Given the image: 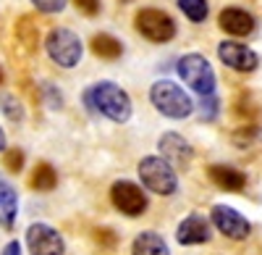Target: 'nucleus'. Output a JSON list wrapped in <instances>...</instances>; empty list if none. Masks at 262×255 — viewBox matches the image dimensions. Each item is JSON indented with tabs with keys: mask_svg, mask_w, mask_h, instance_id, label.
I'll return each instance as SVG.
<instances>
[{
	"mask_svg": "<svg viewBox=\"0 0 262 255\" xmlns=\"http://www.w3.org/2000/svg\"><path fill=\"white\" fill-rule=\"evenodd\" d=\"M84 103L90 111L102 113L105 119H111L116 124H126L131 119V97L126 95V90H121L113 82L92 84V87L84 92Z\"/></svg>",
	"mask_w": 262,
	"mask_h": 255,
	"instance_id": "nucleus-1",
	"label": "nucleus"
},
{
	"mask_svg": "<svg viewBox=\"0 0 262 255\" xmlns=\"http://www.w3.org/2000/svg\"><path fill=\"white\" fill-rule=\"evenodd\" d=\"M149 100L168 119H186L194 111L191 97L179 87L176 82H170V79H160V82L152 84V87H149Z\"/></svg>",
	"mask_w": 262,
	"mask_h": 255,
	"instance_id": "nucleus-2",
	"label": "nucleus"
},
{
	"mask_svg": "<svg viewBox=\"0 0 262 255\" xmlns=\"http://www.w3.org/2000/svg\"><path fill=\"white\" fill-rule=\"evenodd\" d=\"M139 176L142 184L155 195H173L179 189V176L163 155H147L139 161Z\"/></svg>",
	"mask_w": 262,
	"mask_h": 255,
	"instance_id": "nucleus-3",
	"label": "nucleus"
},
{
	"mask_svg": "<svg viewBox=\"0 0 262 255\" xmlns=\"http://www.w3.org/2000/svg\"><path fill=\"white\" fill-rule=\"evenodd\" d=\"M45 50L50 55L53 63H58L60 69H74L84 55V45L76 32L66 29V27H55L50 29L48 40H45Z\"/></svg>",
	"mask_w": 262,
	"mask_h": 255,
	"instance_id": "nucleus-4",
	"label": "nucleus"
},
{
	"mask_svg": "<svg viewBox=\"0 0 262 255\" xmlns=\"http://www.w3.org/2000/svg\"><path fill=\"white\" fill-rule=\"evenodd\" d=\"M179 76L196 95H212L215 92V71L207 63V58L200 53H189L179 61Z\"/></svg>",
	"mask_w": 262,
	"mask_h": 255,
	"instance_id": "nucleus-5",
	"label": "nucleus"
},
{
	"mask_svg": "<svg viewBox=\"0 0 262 255\" xmlns=\"http://www.w3.org/2000/svg\"><path fill=\"white\" fill-rule=\"evenodd\" d=\"M134 27L149 42H168L176 37V21L160 8H142L134 16Z\"/></svg>",
	"mask_w": 262,
	"mask_h": 255,
	"instance_id": "nucleus-6",
	"label": "nucleus"
},
{
	"mask_svg": "<svg viewBox=\"0 0 262 255\" xmlns=\"http://www.w3.org/2000/svg\"><path fill=\"white\" fill-rule=\"evenodd\" d=\"M111 200L123 216H142L147 210V195L144 189L134 182H116L111 187Z\"/></svg>",
	"mask_w": 262,
	"mask_h": 255,
	"instance_id": "nucleus-7",
	"label": "nucleus"
},
{
	"mask_svg": "<svg viewBox=\"0 0 262 255\" xmlns=\"http://www.w3.org/2000/svg\"><path fill=\"white\" fill-rule=\"evenodd\" d=\"M27 247L32 255H63L66 245L50 224H32L27 229Z\"/></svg>",
	"mask_w": 262,
	"mask_h": 255,
	"instance_id": "nucleus-8",
	"label": "nucleus"
},
{
	"mask_svg": "<svg viewBox=\"0 0 262 255\" xmlns=\"http://www.w3.org/2000/svg\"><path fill=\"white\" fill-rule=\"evenodd\" d=\"M212 224H215L217 231H223L228 240H247L249 231H252L249 221L228 205H215L212 208Z\"/></svg>",
	"mask_w": 262,
	"mask_h": 255,
	"instance_id": "nucleus-9",
	"label": "nucleus"
},
{
	"mask_svg": "<svg viewBox=\"0 0 262 255\" xmlns=\"http://www.w3.org/2000/svg\"><path fill=\"white\" fill-rule=\"evenodd\" d=\"M217 58H221L228 69L233 71H242V74H249L259 66V58L254 50H249L242 42H221L217 45Z\"/></svg>",
	"mask_w": 262,
	"mask_h": 255,
	"instance_id": "nucleus-10",
	"label": "nucleus"
},
{
	"mask_svg": "<svg viewBox=\"0 0 262 255\" xmlns=\"http://www.w3.org/2000/svg\"><path fill=\"white\" fill-rule=\"evenodd\" d=\"M158 147H160V153L163 158L173 166V168H186L194 158V150L189 147V142L176 134V132H165L160 140H158Z\"/></svg>",
	"mask_w": 262,
	"mask_h": 255,
	"instance_id": "nucleus-11",
	"label": "nucleus"
},
{
	"mask_svg": "<svg viewBox=\"0 0 262 255\" xmlns=\"http://www.w3.org/2000/svg\"><path fill=\"white\" fill-rule=\"evenodd\" d=\"M217 24L226 34L233 37H247L254 32V16L247 13L244 8H223L221 16H217Z\"/></svg>",
	"mask_w": 262,
	"mask_h": 255,
	"instance_id": "nucleus-12",
	"label": "nucleus"
},
{
	"mask_svg": "<svg viewBox=\"0 0 262 255\" xmlns=\"http://www.w3.org/2000/svg\"><path fill=\"white\" fill-rule=\"evenodd\" d=\"M210 237H212L210 221L202 216H186L176 231V240L181 245H202V242H210Z\"/></svg>",
	"mask_w": 262,
	"mask_h": 255,
	"instance_id": "nucleus-13",
	"label": "nucleus"
},
{
	"mask_svg": "<svg viewBox=\"0 0 262 255\" xmlns=\"http://www.w3.org/2000/svg\"><path fill=\"white\" fill-rule=\"evenodd\" d=\"M210 179L221 189H226V192H238V189H244V184H247V176L238 171V168L223 166V163L210 166Z\"/></svg>",
	"mask_w": 262,
	"mask_h": 255,
	"instance_id": "nucleus-14",
	"label": "nucleus"
},
{
	"mask_svg": "<svg viewBox=\"0 0 262 255\" xmlns=\"http://www.w3.org/2000/svg\"><path fill=\"white\" fill-rule=\"evenodd\" d=\"M131 255H170V250L158 231H142V234L134 237Z\"/></svg>",
	"mask_w": 262,
	"mask_h": 255,
	"instance_id": "nucleus-15",
	"label": "nucleus"
},
{
	"mask_svg": "<svg viewBox=\"0 0 262 255\" xmlns=\"http://www.w3.org/2000/svg\"><path fill=\"white\" fill-rule=\"evenodd\" d=\"M90 48H92V53H95L97 58H105V61H116V58H121V53H123L121 42H118L113 34H105V32H100V34L92 37Z\"/></svg>",
	"mask_w": 262,
	"mask_h": 255,
	"instance_id": "nucleus-16",
	"label": "nucleus"
},
{
	"mask_svg": "<svg viewBox=\"0 0 262 255\" xmlns=\"http://www.w3.org/2000/svg\"><path fill=\"white\" fill-rule=\"evenodd\" d=\"M16 210H18V200L16 192L8 184H0V226L11 229L16 221Z\"/></svg>",
	"mask_w": 262,
	"mask_h": 255,
	"instance_id": "nucleus-17",
	"label": "nucleus"
},
{
	"mask_svg": "<svg viewBox=\"0 0 262 255\" xmlns=\"http://www.w3.org/2000/svg\"><path fill=\"white\" fill-rule=\"evenodd\" d=\"M58 184V174H55V168L50 163H37L34 166V171H32V187L37 189V192H50V189Z\"/></svg>",
	"mask_w": 262,
	"mask_h": 255,
	"instance_id": "nucleus-18",
	"label": "nucleus"
},
{
	"mask_svg": "<svg viewBox=\"0 0 262 255\" xmlns=\"http://www.w3.org/2000/svg\"><path fill=\"white\" fill-rule=\"evenodd\" d=\"M179 8L184 11V16L189 21H194V24H202V21L207 18V0H179Z\"/></svg>",
	"mask_w": 262,
	"mask_h": 255,
	"instance_id": "nucleus-19",
	"label": "nucleus"
},
{
	"mask_svg": "<svg viewBox=\"0 0 262 255\" xmlns=\"http://www.w3.org/2000/svg\"><path fill=\"white\" fill-rule=\"evenodd\" d=\"M0 108H3L8 121H16V124L24 121V108H21V103L13 95H3V97H0Z\"/></svg>",
	"mask_w": 262,
	"mask_h": 255,
	"instance_id": "nucleus-20",
	"label": "nucleus"
},
{
	"mask_svg": "<svg viewBox=\"0 0 262 255\" xmlns=\"http://www.w3.org/2000/svg\"><path fill=\"white\" fill-rule=\"evenodd\" d=\"M18 37H21V42H24V45H27L29 50H34V48H37V40H39V32H37V27H32V24H29V18H21Z\"/></svg>",
	"mask_w": 262,
	"mask_h": 255,
	"instance_id": "nucleus-21",
	"label": "nucleus"
},
{
	"mask_svg": "<svg viewBox=\"0 0 262 255\" xmlns=\"http://www.w3.org/2000/svg\"><path fill=\"white\" fill-rule=\"evenodd\" d=\"M3 166L8 168V171L18 174L21 168H24V150H18V147H11V150L3 153Z\"/></svg>",
	"mask_w": 262,
	"mask_h": 255,
	"instance_id": "nucleus-22",
	"label": "nucleus"
},
{
	"mask_svg": "<svg viewBox=\"0 0 262 255\" xmlns=\"http://www.w3.org/2000/svg\"><path fill=\"white\" fill-rule=\"evenodd\" d=\"M217 97H215V92L212 95H202V108H200V116L205 119V121H212L215 116H217Z\"/></svg>",
	"mask_w": 262,
	"mask_h": 255,
	"instance_id": "nucleus-23",
	"label": "nucleus"
},
{
	"mask_svg": "<svg viewBox=\"0 0 262 255\" xmlns=\"http://www.w3.org/2000/svg\"><path fill=\"white\" fill-rule=\"evenodd\" d=\"M69 0H32V6L42 13H60Z\"/></svg>",
	"mask_w": 262,
	"mask_h": 255,
	"instance_id": "nucleus-24",
	"label": "nucleus"
},
{
	"mask_svg": "<svg viewBox=\"0 0 262 255\" xmlns=\"http://www.w3.org/2000/svg\"><path fill=\"white\" fill-rule=\"evenodd\" d=\"M74 6H76L84 16H97V13H100V0H74Z\"/></svg>",
	"mask_w": 262,
	"mask_h": 255,
	"instance_id": "nucleus-25",
	"label": "nucleus"
},
{
	"mask_svg": "<svg viewBox=\"0 0 262 255\" xmlns=\"http://www.w3.org/2000/svg\"><path fill=\"white\" fill-rule=\"evenodd\" d=\"M95 240L102 242V245H113V242H116V237H113V231H111V229H97Z\"/></svg>",
	"mask_w": 262,
	"mask_h": 255,
	"instance_id": "nucleus-26",
	"label": "nucleus"
},
{
	"mask_svg": "<svg viewBox=\"0 0 262 255\" xmlns=\"http://www.w3.org/2000/svg\"><path fill=\"white\" fill-rule=\"evenodd\" d=\"M0 255H21V245H18V242H8Z\"/></svg>",
	"mask_w": 262,
	"mask_h": 255,
	"instance_id": "nucleus-27",
	"label": "nucleus"
},
{
	"mask_svg": "<svg viewBox=\"0 0 262 255\" xmlns=\"http://www.w3.org/2000/svg\"><path fill=\"white\" fill-rule=\"evenodd\" d=\"M3 150H6V132L0 129V153H3Z\"/></svg>",
	"mask_w": 262,
	"mask_h": 255,
	"instance_id": "nucleus-28",
	"label": "nucleus"
},
{
	"mask_svg": "<svg viewBox=\"0 0 262 255\" xmlns=\"http://www.w3.org/2000/svg\"><path fill=\"white\" fill-rule=\"evenodd\" d=\"M0 84H3V69H0Z\"/></svg>",
	"mask_w": 262,
	"mask_h": 255,
	"instance_id": "nucleus-29",
	"label": "nucleus"
},
{
	"mask_svg": "<svg viewBox=\"0 0 262 255\" xmlns=\"http://www.w3.org/2000/svg\"><path fill=\"white\" fill-rule=\"evenodd\" d=\"M121 3H131V0H121Z\"/></svg>",
	"mask_w": 262,
	"mask_h": 255,
	"instance_id": "nucleus-30",
	"label": "nucleus"
}]
</instances>
